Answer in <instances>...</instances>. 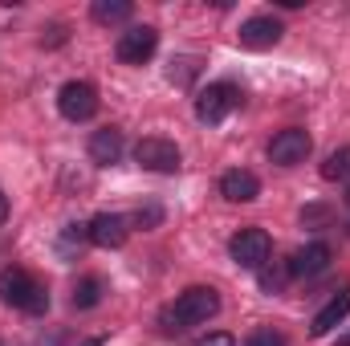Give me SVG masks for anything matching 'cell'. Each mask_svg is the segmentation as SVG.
<instances>
[{
    "instance_id": "d4e9b609",
    "label": "cell",
    "mask_w": 350,
    "mask_h": 346,
    "mask_svg": "<svg viewBox=\"0 0 350 346\" xmlns=\"http://www.w3.org/2000/svg\"><path fill=\"white\" fill-rule=\"evenodd\" d=\"M347 204H350V191H347Z\"/></svg>"
},
{
    "instance_id": "8992f818",
    "label": "cell",
    "mask_w": 350,
    "mask_h": 346,
    "mask_svg": "<svg viewBox=\"0 0 350 346\" xmlns=\"http://www.w3.org/2000/svg\"><path fill=\"white\" fill-rule=\"evenodd\" d=\"M135 159H139V168L159 172V175L179 172V147H175L172 139H143V143L135 147Z\"/></svg>"
},
{
    "instance_id": "3957f363",
    "label": "cell",
    "mask_w": 350,
    "mask_h": 346,
    "mask_svg": "<svg viewBox=\"0 0 350 346\" xmlns=\"http://www.w3.org/2000/svg\"><path fill=\"white\" fill-rule=\"evenodd\" d=\"M237 106H241V90L232 82H212L208 90H200V98H196V118L200 122H224Z\"/></svg>"
},
{
    "instance_id": "603a6c76",
    "label": "cell",
    "mask_w": 350,
    "mask_h": 346,
    "mask_svg": "<svg viewBox=\"0 0 350 346\" xmlns=\"http://www.w3.org/2000/svg\"><path fill=\"white\" fill-rule=\"evenodd\" d=\"M82 346H102V338H90V343H82Z\"/></svg>"
},
{
    "instance_id": "ffe728a7",
    "label": "cell",
    "mask_w": 350,
    "mask_h": 346,
    "mask_svg": "<svg viewBox=\"0 0 350 346\" xmlns=\"http://www.w3.org/2000/svg\"><path fill=\"white\" fill-rule=\"evenodd\" d=\"M196 346H237V338L232 334H208V338H200Z\"/></svg>"
},
{
    "instance_id": "9a60e30c",
    "label": "cell",
    "mask_w": 350,
    "mask_h": 346,
    "mask_svg": "<svg viewBox=\"0 0 350 346\" xmlns=\"http://www.w3.org/2000/svg\"><path fill=\"white\" fill-rule=\"evenodd\" d=\"M90 12H94V21H98V25H118V21H126V16H131V4H126V0H98Z\"/></svg>"
},
{
    "instance_id": "5b68a950",
    "label": "cell",
    "mask_w": 350,
    "mask_h": 346,
    "mask_svg": "<svg viewBox=\"0 0 350 346\" xmlns=\"http://www.w3.org/2000/svg\"><path fill=\"white\" fill-rule=\"evenodd\" d=\"M57 110L70 122H86V118L98 114V90L90 86V82H66L62 94H57Z\"/></svg>"
},
{
    "instance_id": "7a4b0ae2",
    "label": "cell",
    "mask_w": 350,
    "mask_h": 346,
    "mask_svg": "<svg viewBox=\"0 0 350 346\" xmlns=\"http://www.w3.org/2000/svg\"><path fill=\"white\" fill-rule=\"evenodd\" d=\"M0 297L25 314H41L49 306V289L29 273V269H4L0 273Z\"/></svg>"
},
{
    "instance_id": "277c9868",
    "label": "cell",
    "mask_w": 350,
    "mask_h": 346,
    "mask_svg": "<svg viewBox=\"0 0 350 346\" xmlns=\"http://www.w3.org/2000/svg\"><path fill=\"white\" fill-rule=\"evenodd\" d=\"M228 253H232V261H237L241 269H261L265 261H269V253H273V241H269L265 228H241V232L232 237Z\"/></svg>"
},
{
    "instance_id": "2e32d148",
    "label": "cell",
    "mask_w": 350,
    "mask_h": 346,
    "mask_svg": "<svg viewBox=\"0 0 350 346\" xmlns=\"http://www.w3.org/2000/svg\"><path fill=\"white\" fill-rule=\"evenodd\" d=\"M102 302V281L98 277H82L78 285H74V306L78 310H90V306H98Z\"/></svg>"
},
{
    "instance_id": "ac0fdd59",
    "label": "cell",
    "mask_w": 350,
    "mask_h": 346,
    "mask_svg": "<svg viewBox=\"0 0 350 346\" xmlns=\"http://www.w3.org/2000/svg\"><path fill=\"white\" fill-rule=\"evenodd\" d=\"M285 277H289V265H285V269H261V289L277 293V289L285 285Z\"/></svg>"
},
{
    "instance_id": "e0dca14e",
    "label": "cell",
    "mask_w": 350,
    "mask_h": 346,
    "mask_svg": "<svg viewBox=\"0 0 350 346\" xmlns=\"http://www.w3.org/2000/svg\"><path fill=\"white\" fill-rule=\"evenodd\" d=\"M322 175H326V179H350V147H338V151L322 163Z\"/></svg>"
},
{
    "instance_id": "cb8c5ba5",
    "label": "cell",
    "mask_w": 350,
    "mask_h": 346,
    "mask_svg": "<svg viewBox=\"0 0 350 346\" xmlns=\"http://www.w3.org/2000/svg\"><path fill=\"white\" fill-rule=\"evenodd\" d=\"M338 346H350V334H342V338H338Z\"/></svg>"
},
{
    "instance_id": "5bb4252c",
    "label": "cell",
    "mask_w": 350,
    "mask_h": 346,
    "mask_svg": "<svg viewBox=\"0 0 350 346\" xmlns=\"http://www.w3.org/2000/svg\"><path fill=\"white\" fill-rule=\"evenodd\" d=\"M118 155H122V131L106 127V131H94V135H90V159H94L98 168L118 163Z\"/></svg>"
},
{
    "instance_id": "4fadbf2b",
    "label": "cell",
    "mask_w": 350,
    "mask_h": 346,
    "mask_svg": "<svg viewBox=\"0 0 350 346\" xmlns=\"http://www.w3.org/2000/svg\"><path fill=\"white\" fill-rule=\"evenodd\" d=\"M326 265H330V245H326V241H314V245H306V249L293 253L289 277H318Z\"/></svg>"
},
{
    "instance_id": "7c38bea8",
    "label": "cell",
    "mask_w": 350,
    "mask_h": 346,
    "mask_svg": "<svg viewBox=\"0 0 350 346\" xmlns=\"http://www.w3.org/2000/svg\"><path fill=\"white\" fill-rule=\"evenodd\" d=\"M347 314H350V285H342V289H338V293H334L322 310H318V318H314L310 334H314V338H326V334H330V330L347 318Z\"/></svg>"
},
{
    "instance_id": "ba28073f",
    "label": "cell",
    "mask_w": 350,
    "mask_h": 346,
    "mask_svg": "<svg viewBox=\"0 0 350 346\" xmlns=\"http://www.w3.org/2000/svg\"><path fill=\"white\" fill-rule=\"evenodd\" d=\"M306 155H310V135H306L301 127H289V131L273 135V143H269V159L281 163V168H293V163H301Z\"/></svg>"
},
{
    "instance_id": "44dd1931",
    "label": "cell",
    "mask_w": 350,
    "mask_h": 346,
    "mask_svg": "<svg viewBox=\"0 0 350 346\" xmlns=\"http://www.w3.org/2000/svg\"><path fill=\"white\" fill-rule=\"evenodd\" d=\"M155 220H159V208H147V212L139 208V216H135V224H139V228H151Z\"/></svg>"
},
{
    "instance_id": "6da1fadb",
    "label": "cell",
    "mask_w": 350,
    "mask_h": 346,
    "mask_svg": "<svg viewBox=\"0 0 350 346\" xmlns=\"http://www.w3.org/2000/svg\"><path fill=\"white\" fill-rule=\"evenodd\" d=\"M216 310H220L216 289H208V285H191V289H183L172 306L163 310V322L175 326V330H179V326H200V322H208Z\"/></svg>"
},
{
    "instance_id": "52a82bcc",
    "label": "cell",
    "mask_w": 350,
    "mask_h": 346,
    "mask_svg": "<svg viewBox=\"0 0 350 346\" xmlns=\"http://www.w3.org/2000/svg\"><path fill=\"white\" fill-rule=\"evenodd\" d=\"M159 49V33L151 29V25H135V29H126L122 37H118V62H126V66H143L151 53Z\"/></svg>"
},
{
    "instance_id": "30bf717a",
    "label": "cell",
    "mask_w": 350,
    "mask_h": 346,
    "mask_svg": "<svg viewBox=\"0 0 350 346\" xmlns=\"http://www.w3.org/2000/svg\"><path fill=\"white\" fill-rule=\"evenodd\" d=\"M281 21L277 16H253V21H245L241 25V45L245 49H273L277 41H281Z\"/></svg>"
},
{
    "instance_id": "8fae6325",
    "label": "cell",
    "mask_w": 350,
    "mask_h": 346,
    "mask_svg": "<svg viewBox=\"0 0 350 346\" xmlns=\"http://www.w3.org/2000/svg\"><path fill=\"white\" fill-rule=\"evenodd\" d=\"M220 196L224 200H232V204H253L257 196H261V179L253 172H224V179H220Z\"/></svg>"
},
{
    "instance_id": "9c48e42d",
    "label": "cell",
    "mask_w": 350,
    "mask_h": 346,
    "mask_svg": "<svg viewBox=\"0 0 350 346\" xmlns=\"http://www.w3.org/2000/svg\"><path fill=\"white\" fill-rule=\"evenodd\" d=\"M126 220L122 216H114V212H102V216H94L90 220V228H86V237H90V245H98V249H118L122 241H126Z\"/></svg>"
},
{
    "instance_id": "7402d4cb",
    "label": "cell",
    "mask_w": 350,
    "mask_h": 346,
    "mask_svg": "<svg viewBox=\"0 0 350 346\" xmlns=\"http://www.w3.org/2000/svg\"><path fill=\"white\" fill-rule=\"evenodd\" d=\"M4 216H8V204H4V191H0V224H4Z\"/></svg>"
},
{
    "instance_id": "d6986e66",
    "label": "cell",
    "mask_w": 350,
    "mask_h": 346,
    "mask_svg": "<svg viewBox=\"0 0 350 346\" xmlns=\"http://www.w3.org/2000/svg\"><path fill=\"white\" fill-rule=\"evenodd\" d=\"M245 346H285V338H281L277 330H257V334H253Z\"/></svg>"
}]
</instances>
